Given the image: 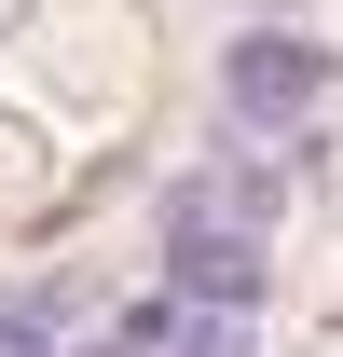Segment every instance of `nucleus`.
Segmentation results:
<instances>
[{
  "mask_svg": "<svg viewBox=\"0 0 343 357\" xmlns=\"http://www.w3.org/2000/svg\"><path fill=\"white\" fill-rule=\"evenodd\" d=\"M289 206L275 165H206L165 192V303H206V316H247L261 303V234Z\"/></svg>",
  "mask_w": 343,
  "mask_h": 357,
  "instance_id": "obj_1",
  "label": "nucleus"
},
{
  "mask_svg": "<svg viewBox=\"0 0 343 357\" xmlns=\"http://www.w3.org/2000/svg\"><path fill=\"white\" fill-rule=\"evenodd\" d=\"M83 357H247V316H206V303H137V316H110Z\"/></svg>",
  "mask_w": 343,
  "mask_h": 357,
  "instance_id": "obj_3",
  "label": "nucleus"
},
{
  "mask_svg": "<svg viewBox=\"0 0 343 357\" xmlns=\"http://www.w3.org/2000/svg\"><path fill=\"white\" fill-rule=\"evenodd\" d=\"M0 357H55V330L42 316H0Z\"/></svg>",
  "mask_w": 343,
  "mask_h": 357,
  "instance_id": "obj_4",
  "label": "nucleus"
},
{
  "mask_svg": "<svg viewBox=\"0 0 343 357\" xmlns=\"http://www.w3.org/2000/svg\"><path fill=\"white\" fill-rule=\"evenodd\" d=\"M316 96H330V55L302 42V28H247V42L220 55V110L234 124H302Z\"/></svg>",
  "mask_w": 343,
  "mask_h": 357,
  "instance_id": "obj_2",
  "label": "nucleus"
}]
</instances>
